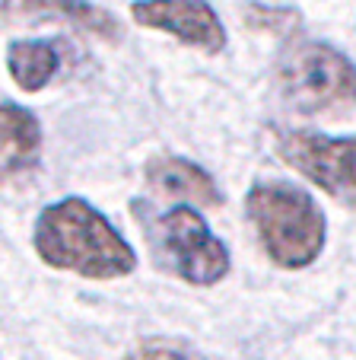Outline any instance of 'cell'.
Here are the masks:
<instances>
[{"label": "cell", "instance_id": "cell-4", "mask_svg": "<svg viewBox=\"0 0 356 360\" xmlns=\"http://www.w3.org/2000/svg\"><path fill=\"white\" fill-rule=\"evenodd\" d=\"M153 239L162 259L191 287H213L232 268L229 249L191 204H172L153 220Z\"/></svg>", "mask_w": 356, "mask_h": 360}, {"label": "cell", "instance_id": "cell-3", "mask_svg": "<svg viewBox=\"0 0 356 360\" xmlns=\"http://www.w3.org/2000/svg\"><path fill=\"white\" fill-rule=\"evenodd\" d=\"M280 96L303 115H331L353 109V61L341 48L299 39L277 61Z\"/></svg>", "mask_w": 356, "mask_h": 360}, {"label": "cell", "instance_id": "cell-9", "mask_svg": "<svg viewBox=\"0 0 356 360\" xmlns=\"http://www.w3.org/2000/svg\"><path fill=\"white\" fill-rule=\"evenodd\" d=\"M41 166V124L35 112L0 102V185H22Z\"/></svg>", "mask_w": 356, "mask_h": 360}, {"label": "cell", "instance_id": "cell-5", "mask_svg": "<svg viewBox=\"0 0 356 360\" xmlns=\"http://www.w3.org/2000/svg\"><path fill=\"white\" fill-rule=\"evenodd\" d=\"M274 143L289 169L309 179L337 204L353 207V134L331 137L322 131L280 128Z\"/></svg>", "mask_w": 356, "mask_h": 360}, {"label": "cell", "instance_id": "cell-7", "mask_svg": "<svg viewBox=\"0 0 356 360\" xmlns=\"http://www.w3.org/2000/svg\"><path fill=\"white\" fill-rule=\"evenodd\" d=\"M4 22H58L102 41H121V22L89 0H0Z\"/></svg>", "mask_w": 356, "mask_h": 360}, {"label": "cell", "instance_id": "cell-1", "mask_svg": "<svg viewBox=\"0 0 356 360\" xmlns=\"http://www.w3.org/2000/svg\"><path fill=\"white\" fill-rule=\"evenodd\" d=\"M32 245L45 265L86 281H118L137 271V252L86 198H61L35 217Z\"/></svg>", "mask_w": 356, "mask_h": 360}, {"label": "cell", "instance_id": "cell-2", "mask_svg": "<svg viewBox=\"0 0 356 360\" xmlns=\"http://www.w3.org/2000/svg\"><path fill=\"white\" fill-rule=\"evenodd\" d=\"M245 214L264 255L283 271L315 265L328 243V217L318 201L296 182L261 179L245 195Z\"/></svg>", "mask_w": 356, "mask_h": 360}, {"label": "cell", "instance_id": "cell-11", "mask_svg": "<svg viewBox=\"0 0 356 360\" xmlns=\"http://www.w3.org/2000/svg\"><path fill=\"white\" fill-rule=\"evenodd\" d=\"M121 360H204V357L191 345H185V341L147 338V341H140V345L131 347Z\"/></svg>", "mask_w": 356, "mask_h": 360}, {"label": "cell", "instance_id": "cell-8", "mask_svg": "<svg viewBox=\"0 0 356 360\" xmlns=\"http://www.w3.org/2000/svg\"><path fill=\"white\" fill-rule=\"evenodd\" d=\"M143 179L156 195L178 204H191L197 211H213L223 204V188L204 166L191 163L185 157L156 153L143 163Z\"/></svg>", "mask_w": 356, "mask_h": 360}, {"label": "cell", "instance_id": "cell-6", "mask_svg": "<svg viewBox=\"0 0 356 360\" xmlns=\"http://www.w3.org/2000/svg\"><path fill=\"white\" fill-rule=\"evenodd\" d=\"M131 20L143 29L172 35L204 55H220L229 41L220 13L207 0H134Z\"/></svg>", "mask_w": 356, "mask_h": 360}, {"label": "cell", "instance_id": "cell-10", "mask_svg": "<svg viewBox=\"0 0 356 360\" xmlns=\"http://www.w3.org/2000/svg\"><path fill=\"white\" fill-rule=\"evenodd\" d=\"M61 70V41L20 39L7 48V74L22 93H41Z\"/></svg>", "mask_w": 356, "mask_h": 360}]
</instances>
